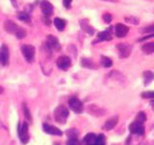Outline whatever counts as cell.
<instances>
[{
  "label": "cell",
  "mask_w": 154,
  "mask_h": 145,
  "mask_svg": "<svg viewBox=\"0 0 154 145\" xmlns=\"http://www.w3.org/2000/svg\"><path fill=\"white\" fill-rule=\"evenodd\" d=\"M4 29L10 34L15 35L17 39H23L27 35L26 30L19 24L15 23L13 20H6L4 23Z\"/></svg>",
  "instance_id": "obj_1"
},
{
  "label": "cell",
  "mask_w": 154,
  "mask_h": 145,
  "mask_svg": "<svg viewBox=\"0 0 154 145\" xmlns=\"http://www.w3.org/2000/svg\"><path fill=\"white\" fill-rule=\"evenodd\" d=\"M69 115V111L65 105H59L55 108L54 110V118H55L56 122L60 124H65L68 120V117Z\"/></svg>",
  "instance_id": "obj_2"
},
{
  "label": "cell",
  "mask_w": 154,
  "mask_h": 145,
  "mask_svg": "<svg viewBox=\"0 0 154 145\" xmlns=\"http://www.w3.org/2000/svg\"><path fill=\"white\" fill-rule=\"evenodd\" d=\"M28 123L23 122L22 124H19L17 126V134L22 144H27L29 141V130Z\"/></svg>",
  "instance_id": "obj_3"
},
{
  "label": "cell",
  "mask_w": 154,
  "mask_h": 145,
  "mask_svg": "<svg viewBox=\"0 0 154 145\" xmlns=\"http://www.w3.org/2000/svg\"><path fill=\"white\" fill-rule=\"evenodd\" d=\"M21 52H22L23 57L25 58L27 62L28 63L34 62L35 53H36L35 47L31 46V45H23L21 47Z\"/></svg>",
  "instance_id": "obj_4"
},
{
  "label": "cell",
  "mask_w": 154,
  "mask_h": 145,
  "mask_svg": "<svg viewBox=\"0 0 154 145\" xmlns=\"http://www.w3.org/2000/svg\"><path fill=\"white\" fill-rule=\"evenodd\" d=\"M68 107H70L72 111H74L77 114L82 113L84 110L83 102L78 98H76V97H72V98L68 100Z\"/></svg>",
  "instance_id": "obj_5"
},
{
  "label": "cell",
  "mask_w": 154,
  "mask_h": 145,
  "mask_svg": "<svg viewBox=\"0 0 154 145\" xmlns=\"http://www.w3.org/2000/svg\"><path fill=\"white\" fill-rule=\"evenodd\" d=\"M117 50H119V58H127L130 56L132 52V47L129 44H117Z\"/></svg>",
  "instance_id": "obj_6"
},
{
  "label": "cell",
  "mask_w": 154,
  "mask_h": 145,
  "mask_svg": "<svg viewBox=\"0 0 154 145\" xmlns=\"http://www.w3.org/2000/svg\"><path fill=\"white\" fill-rule=\"evenodd\" d=\"M57 66L60 70L62 71H68L69 67L71 66V60L68 56L62 55L57 59Z\"/></svg>",
  "instance_id": "obj_7"
},
{
  "label": "cell",
  "mask_w": 154,
  "mask_h": 145,
  "mask_svg": "<svg viewBox=\"0 0 154 145\" xmlns=\"http://www.w3.org/2000/svg\"><path fill=\"white\" fill-rule=\"evenodd\" d=\"M129 131L133 135H143L144 134V124L139 123L137 121H134V122H132L129 125Z\"/></svg>",
  "instance_id": "obj_8"
},
{
  "label": "cell",
  "mask_w": 154,
  "mask_h": 145,
  "mask_svg": "<svg viewBox=\"0 0 154 145\" xmlns=\"http://www.w3.org/2000/svg\"><path fill=\"white\" fill-rule=\"evenodd\" d=\"M9 48L5 44H3L0 47V65L1 66H7L9 63Z\"/></svg>",
  "instance_id": "obj_9"
},
{
  "label": "cell",
  "mask_w": 154,
  "mask_h": 145,
  "mask_svg": "<svg viewBox=\"0 0 154 145\" xmlns=\"http://www.w3.org/2000/svg\"><path fill=\"white\" fill-rule=\"evenodd\" d=\"M46 47L49 48V49L59 50L60 48H61V45H60L59 40L55 36L48 35L46 38Z\"/></svg>",
  "instance_id": "obj_10"
},
{
  "label": "cell",
  "mask_w": 154,
  "mask_h": 145,
  "mask_svg": "<svg viewBox=\"0 0 154 145\" xmlns=\"http://www.w3.org/2000/svg\"><path fill=\"white\" fill-rule=\"evenodd\" d=\"M129 28L122 23H117L115 26V33L117 38H123L127 35Z\"/></svg>",
  "instance_id": "obj_11"
},
{
  "label": "cell",
  "mask_w": 154,
  "mask_h": 145,
  "mask_svg": "<svg viewBox=\"0 0 154 145\" xmlns=\"http://www.w3.org/2000/svg\"><path fill=\"white\" fill-rule=\"evenodd\" d=\"M41 9L44 17H50L53 13V6L47 0H43L41 2Z\"/></svg>",
  "instance_id": "obj_12"
},
{
  "label": "cell",
  "mask_w": 154,
  "mask_h": 145,
  "mask_svg": "<svg viewBox=\"0 0 154 145\" xmlns=\"http://www.w3.org/2000/svg\"><path fill=\"white\" fill-rule=\"evenodd\" d=\"M43 128H44V131L48 135H58V137L63 135V132L60 129L57 128V127H54L52 125H48V124H44Z\"/></svg>",
  "instance_id": "obj_13"
},
{
  "label": "cell",
  "mask_w": 154,
  "mask_h": 145,
  "mask_svg": "<svg viewBox=\"0 0 154 145\" xmlns=\"http://www.w3.org/2000/svg\"><path fill=\"white\" fill-rule=\"evenodd\" d=\"M117 122H119V116L114 115L105 122L102 128H103V130H105V131H111L112 129H114L115 127L117 126Z\"/></svg>",
  "instance_id": "obj_14"
},
{
  "label": "cell",
  "mask_w": 154,
  "mask_h": 145,
  "mask_svg": "<svg viewBox=\"0 0 154 145\" xmlns=\"http://www.w3.org/2000/svg\"><path fill=\"white\" fill-rule=\"evenodd\" d=\"M80 25H81V27H82V29L84 30V31L88 33L89 35H93V33H95V29H93V27L92 25H90L86 20H80Z\"/></svg>",
  "instance_id": "obj_15"
},
{
  "label": "cell",
  "mask_w": 154,
  "mask_h": 145,
  "mask_svg": "<svg viewBox=\"0 0 154 145\" xmlns=\"http://www.w3.org/2000/svg\"><path fill=\"white\" fill-rule=\"evenodd\" d=\"M142 51L144 54H151L154 53V42H151V43H146L144 44L143 46L141 47Z\"/></svg>",
  "instance_id": "obj_16"
},
{
  "label": "cell",
  "mask_w": 154,
  "mask_h": 145,
  "mask_svg": "<svg viewBox=\"0 0 154 145\" xmlns=\"http://www.w3.org/2000/svg\"><path fill=\"white\" fill-rule=\"evenodd\" d=\"M97 39L99 41H110L112 39V34L110 33V28L105 31L99 32L97 34Z\"/></svg>",
  "instance_id": "obj_17"
},
{
  "label": "cell",
  "mask_w": 154,
  "mask_h": 145,
  "mask_svg": "<svg viewBox=\"0 0 154 145\" xmlns=\"http://www.w3.org/2000/svg\"><path fill=\"white\" fill-rule=\"evenodd\" d=\"M96 137H97V135L90 132V134L85 135V137H84V139H83V142L85 143V145H93L95 142Z\"/></svg>",
  "instance_id": "obj_18"
},
{
  "label": "cell",
  "mask_w": 154,
  "mask_h": 145,
  "mask_svg": "<svg viewBox=\"0 0 154 145\" xmlns=\"http://www.w3.org/2000/svg\"><path fill=\"white\" fill-rule=\"evenodd\" d=\"M81 65H82V67L87 69H96V65L95 64V62L90 58H82Z\"/></svg>",
  "instance_id": "obj_19"
},
{
  "label": "cell",
  "mask_w": 154,
  "mask_h": 145,
  "mask_svg": "<svg viewBox=\"0 0 154 145\" xmlns=\"http://www.w3.org/2000/svg\"><path fill=\"white\" fill-rule=\"evenodd\" d=\"M143 75H144V81L146 85H148L154 79V72L151 71H144L143 72Z\"/></svg>",
  "instance_id": "obj_20"
},
{
  "label": "cell",
  "mask_w": 154,
  "mask_h": 145,
  "mask_svg": "<svg viewBox=\"0 0 154 145\" xmlns=\"http://www.w3.org/2000/svg\"><path fill=\"white\" fill-rule=\"evenodd\" d=\"M54 24H55L56 28L59 30V31H63L66 27V22L64 20L60 19V17H56L54 20Z\"/></svg>",
  "instance_id": "obj_21"
},
{
  "label": "cell",
  "mask_w": 154,
  "mask_h": 145,
  "mask_svg": "<svg viewBox=\"0 0 154 145\" xmlns=\"http://www.w3.org/2000/svg\"><path fill=\"white\" fill-rule=\"evenodd\" d=\"M22 110H23V114H24V117H25V119L28 121V122H32V115H31V112H30L28 107H27V105L25 102H23L22 105Z\"/></svg>",
  "instance_id": "obj_22"
},
{
  "label": "cell",
  "mask_w": 154,
  "mask_h": 145,
  "mask_svg": "<svg viewBox=\"0 0 154 145\" xmlns=\"http://www.w3.org/2000/svg\"><path fill=\"white\" fill-rule=\"evenodd\" d=\"M17 19L22 20L24 22H30V20H31V17H30L29 14H27L26 12H19L17 14Z\"/></svg>",
  "instance_id": "obj_23"
},
{
  "label": "cell",
  "mask_w": 154,
  "mask_h": 145,
  "mask_svg": "<svg viewBox=\"0 0 154 145\" xmlns=\"http://www.w3.org/2000/svg\"><path fill=\"white\" fill-rule=\"evenodd\" d=\"M101 64L104 68H110V67H112V65H113V61H112L109 57L102 55L101 56Z\"/></svg>",
  "instance_id": "obj_24"
},
{
  "label": "cell",
  "mask_w": 154,
  "mask_h": 145,
  "mask_svg": "<svg viewBox=\"0 0 154 145\" xmlns=\"http://www.w3.org/2000/svg\"><path fill=\"white\" fill-rule=\"evenodd\" d=\"M93 109H89V112H90L93 115H96V116H102L104 115V110L100 109V108L96 107L95 105H90Z\"/></svg>",
  "instance_id": "obj_25"
},
{
  "label": "cell",
  "mask_w": 154,
  "mask_h": 145,
  "mask_svg": "<svg viewBox=\"0 0 154 145\" xmlns=\"http://www.w3.org/2000/svg\"><path fill=\"white\" fill-rule=\"evenodd\" d=\"M134 121H137V122H139V123L144 124V123L146 121V113H144V111H140V112H138L137 116H136V118H135Z\"/></svg>",
  "instance_id": "obj_26"
},
{
  "label": "cell",
  "mask_w": 154,
  "mask_h": 145,
  "mask_svg": "<svg viewBox=\"0 0 154 145\" xmlns=\"http://www.w3.org/2000/svg\"><path fill=\"white\" fill-rule=\"evenodd\" d=\"M124 20L126 22L133 24V25H138L139 23H140V20H139L138 17H133V16H129V17H124Z\"/></svg>",
  "instance_id": "obj_27"
},
{
  "label": "cell",
  "mask_w": 154,
  "mask_h": 145,
  "mask_svg": "<svg viewBox=\"0 0 154 145\" xmlns=\"http://www.w3.org/2000/svg\"><path fill=\"white\" fill-rule=\"evenodd\" d=\"M66 135L68 137V139L71 138H78V132L76 131V129H69L66 132Z\"/></svg>",
  "instance_id": "obj_28"
},
{
  "label": "cell",
  "mask_w": 154,
  "mask_h": 145,
  "mask_svg": "<svg viewBox=\"0 0 154 145\" xmlns=\"http://www.w3.org/2000/svg\"><path fill=\"white\" fill-rule=\"evenodd\" d=\"M141 33H148V34H153L154 33V23L149 24V25L146 26L140 31Z\"/></svg>",
  "instance_id": "obj_29"
},
{
  "label": "cell",
  "mask_w": 154,
  "mask_h": 145,
  "mask_svg": "<svg viewBox=\"0 0 154 145\" xmlns=\"http://www.w3.org/2000/svg\"><path fill=\"white\" fill-rule=\"evenodd\" d=\"M141 97L144 99H154V91H146L141 94Z\"/></svg>",
  "instance_id": "obj_30"
},
{
  "label": "cell",
  "mask_w": 154,
  "mask_h": 145,
  "mask_svg": "<svg viewBox=\"0 0 154 145\" xmlns=\"http://www.w3.org/2000/svg\"><path fill=\"white\" fill-rule=\"evenodd\" d=\"M66 145H79L78 138H71L66 141Z\"/></svg>",
  "instance_id": "obj_31"
},
{
  "label": "cell",
  "mask_w": 154,
  "mask_h": 145,
  "mask_svg": "<svg viewBox=\"0 0 154 145\" xmlns=\"http://www.w3.org/2000/svg\"><path fill=\"white\" fill-rule=\"evenodd\" d=\"M103 20L106 23H110L112 22V16L110 14H104L103 15Z\"/></svg>",
  "instance_id": "obj_32"
},
{
  "label": "cell",
  "mask_w": 154,
  "mask_h": 145,
  "mask_svg": "<svg viewBox=\"0 0 154 145\" xmlns=\"http://www.w3.org/2000/svg\"><path fill=\"white\" fill-rule=\"evenodd\" d=\"M72 0H63V3H64V6L66 8V9H68L69 7H70V3H71Z\"/></svg>",
  "instance_id": "obj_33"
},
{
  "label": "cell",
  "mask_w": 154,
  "mask_h": 145,
  "mask_svg": "<svg viewBox=\"0 0 154 145\" xmlns=\"http://www.w3.org/2000/svg\"><path fill=\"white\" fill-rule=\"evenodd\" d=\"M103 1H107V2H111V3H117L119 0H103Z\"/></svg>",
  "instance_id": "obj_34"
},
{
  "label": "cell",
  "mask_w": 154,
  "mask_h": 145,
  "mask_svg": "<svg viewBox=\"0 0 154 145\" xmlns=\"http://www.w3.org/2000/svg\"><path fill=\"white\" fill-rule=\"evenodd\" d=\"M3 90H4V89H3V87L0 86V94H2V93H3Z\"/></svg>",
  "instance_id": "obj_35"
},
{
  "label": "cell",
  "mask_w": 154,
  "mask_h": 145,
  "mask_svg": "<svg viewBox=\"0 0 154 145\" xmlns=\"http://www.w3.org/2000/svg\"><path fill=\"white\" fill-rule=\"evenodd\" d=\"M150 104H151L152 105H154V99H152V101L150 102Z\"/></svg>",
  "instance_id": "obj_36"
},
{
  "label": "cell",
  "mask_w": 154,
  "mask_h": 145,
  "mask_svg": "<svg viewBox=\"0 0 154 145\" xmlns=\"http://www.w3.org/2000/svg\"><path fill=\"white\" fill-rule=\"evenodd\" d=\"M12 1H13V2H14V3H15V0H12Z\"/></svg>",
  "instance_id": "obj_37"
}]
</instances>
